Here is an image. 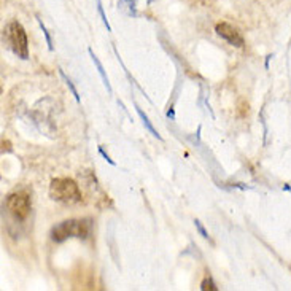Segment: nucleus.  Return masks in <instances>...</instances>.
Masks as SVG:
<instances>
[{"label":"nucleus","instance_id":"obj_12","mask_svg":"<svg viewBox=\"0 0 291 291\" xmlns=\"http://www.w3.org/2000/svg\"><path fill=\"white\" fill-rule=\"evenodd\" d=\"M37 21H39V24H40V29H41V32H43V35H45V39H46V45H48V48L53 51V40H51V37H50V34H48V30H46V27H45V24L41 22V19H39L37 18Z\"/></svg>","mask_w":291,"mask_h":291},{"label":"nucleus","instance_id":"obj_1","mask_svg":"<svg viewBox=\"0 0 291 291\" xmlns=\"http://www.w3.org/2000/svg\"><path fill=\"white\" fill-rule=\"evenodd\" d=\"M91 229H93V221L89 218H83V220H65L62 223L56 224L51 229V240L60 242L67 240L70 237L77 239H88L91 235Z\"/></svg>","mask_w":291,"mask_h":291},{"label":"nucleus","instance_id":"obj_9","mask_svg":"<svg viewBox=\"0 0 291 291\" xmlns=\"http://www.w3.org/2000/svg\"><path fill=\"white\" fill-rule=\"evenodd\" d=\"M59 75L62 77V80L65 81V84H67V88L70 89V93L74 94L75 100H77V102H80V100H81V99H80V94H78V91H77V88L74 86V83H72V80H70V78H69L67 75L64 74V70H62V69H59Z\"/></svg>","mask_w":291,"mask_h":291},{"label":"nucleus","instance_id":"obj_5","mask_svg":"<svg viewBox=\"0 0 291 291\" xmlns=\"http://www.w3.org/2000/svg\"><path fill=\"white\" fill-rule=\"evenodd\" d=\"M215 30H216V34L220 35L221 39H224V40L228 41L229 45H233L235 48H244V45H245L244 37H242L239 30L235 29L234 26H231V24H228V22H218Z\"/></svg>","mask_w":291,"mask_h":291},{"label":"nucleus","instance_id":"obj_6","mask_svg":"<svg viewBox=\"0 0 291 291\" xmlns=\"http://www.w3.org/2000/svg\"><path fill=\"white\" fill-rule=\"evenodd\" d=\"M88 53H89V56H91V59H93V62H94V65L97 67V72H99V75H100V78H102V83H104V86L107 88V91L108 93H112V86H110V80H108V77H107V74H105V70H104V65L100 64V60H99V58L96 56L94 54V51L91 50H88Z\"/></svg>","mask_w":291,"mask_h":291},{"label":"nucleus","instance_id":"obj_15","mask_svg":"<svg viewBox=\"0 0 291 291\" xmlns=\"http://www.w3.org/2000/svg\"><path fill=\"white\" fill-rule=\"evenodd\" d=\"M283 190H287V191L291 193V186H290V185H283Z\"/></svg>","mask_w":291,"mask_h":291},{"label":"nucleus","instance_id":"obj_14","mask_svg":"<svg viewBox=\"0 0 291 291\" xmlns=\"http://www.w3.org/2000/svg\"><path fill=\"white\" fill-rule=\"evenodd\" d=\"M99 153H100V156L102 157H104V159L108 162V164H112V166H116V162H115L113 159H112V157L110 156H108L107 153H105V151H104V148H102V147H99Z\"/></svg>","mask_w":291,"mask_h":291},{"label":"nucleus","instance_id":"obj_7","mask_svg":"<svg viewBox=\"0 0 291 291\" xmlns=\"http://www.w3.org/2000/svg\"><path fill=\"white\" fill-rule=\"evenodd\" d=\"M118 10L123 11L127 16H137V10H136V0H119L118 2Z\"/></svg>","mask_w":291,"mask_h":291},{"label":"nucleus","instance_id":"obj_2","mask_svg":"<svg viewBox=\"0 0 291 291\" xmlns=\"http://www.w3.org/2000/svg\"><path fill=\"white\" fill-rule=\"evenodd\" d=\"M50 196L53 201L62 204L81 202V191L75 180L72 178H54L50 185Z\"/></svg>","mask_w":291,"mask_h":291},{"label":"nucleus","instance_id":"obj_3","mask_svg":"<svg viewBox=\"0 0 291 291\" xmlns=\"http://www.w3.org/2000/svg\"><path fill=\"white\" fill-rule=\"evenodd\" d=\"M5 34H7V40L16 56L21 59H27L29 58V41H27L26 30H24V27L21 26V22L11 21L7 26V29H5Z\"/></svg>","mask_w":291,"mask_h":291},{"label":"nucleus","instance_id":"obj_10","mask_svg":"<svg viewBox=\"0 0 291 291\" xmlns=\"http://www.w3.org/2000/svg\"><path fill=\"white\" fill-rule=\"evenodd\" d=\"M201 290H202V291H218V287L215 285L213 278H212V277H207V278H204V280H202V283H201Z\"/></svg>","mask_w":291,"mask_h":291},{"label":"nucleus","instance_id":"obj_13","mask_svg":"<svg viewBox=\"0 0 291 291\" xmlns=\"http://www.w3.org/2000/svg\"><path fill=\"white\" fill-rule=\"evenodd\" d=\"M194 224H196V229H197V233L201 234L204 239H209V233L205 231V228L202 226V223L199 221V220H194Z\"/></svg>","mask_w":291,"mask_h":291},{"label":"nucleus","instance_id":"obj_8","mask_svg":"<svg viewBox=\"0 0 291 291\" xmlns=\"http://www.w3.org/2000/svg\"><path fill=\"white\" fill-rule=\"evenodd\" d=\"M136 110H137V115H138V116H140V119H142V123H143V126H145V127H147V129L150 131V134H151V136H153V137H156V138H157V140H161V136H159V134H157V131L155 129V126H153V124H151V121H150V118L147 116V115H145V113H143V110H142V108H140V107H138V105H136Z\"/></svg>","mask_w":291,"mask_h":291},{"label":"nucleus","instance_id":"obj_11","mask_svg":"<svg viewBox=\"0 0 291 291\" xmlns=\"http://www.w3.org/2000/svg\"><path fill=\"white\" fill-rule=\"evenodd\" d=\"M97 2V11H99V15H100V18H102V22H104V26L107 27V30L108 32H112V27H110V22H108V19H107V16H105V11H104V7H102V2L100 0H96Z\"/></svg>","mask_w":291,"mask_h":291},{"label":"nucleus","instance_id":"obj_4","mask_svg":"<svg viewBox=\"0 0 291 291\" xmlns=\"http://www.w3.org/2000/svg\"><path fill=\"white\" fill-rule=\"evenodd\" d=\"M5 205L11 215L18 220H26L30 213V196L26 191H18L10 194L5 201Z\"/></svg>","mask_w":291,"mask_h":291}]
</instances>
